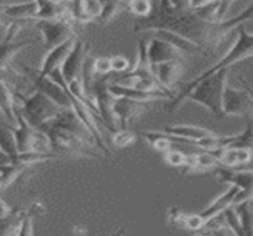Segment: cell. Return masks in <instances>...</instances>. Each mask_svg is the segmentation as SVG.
Listing matches in <instances>:
<instances>
[{
  "label": "cell",
  "instance_id": "obj_7",
  "mask_svg": "<svg viewBox=\"0 0 253 236\" xmlns=\"http://www.w3.org/2000/svg\"><path fill=\"white\" fill-rule=\"evenodd\" d=\"M33 27L40 33L46 52L76 35V24L70 15L56 19H33Z\"/></svg>",
  "mask_w": 253,
  "mask_h": 236
},
{
  "label": "cell",
  "instance_id": "obj_3",
  "mask_svg": "<svg viewBox=\"0 0 253 236\" xmlns=\"http://www.w3.org/2000/svg\"><path fill=\"white\" fill-rule=\"evenodd\" d=\"M228 68L219 69L208 75H199L197 78L188 81L179 95L173 96L168 111H175L184 101H193L203 105L213 117L218 120L225 118L222 111V96L227 86Z\"/></svg>",
  "mask_w": 253,
  "mask_h": 236
},
{
  "label": "cell",
  "instance_id": "obj_23",
  "mask_svg": "<svg viewBox=\"0 0 253 236\" xmlns=\"http://www.w3.org/2000/svg\"><path fill=\"white\" fill-rule=\"evenodd\" d=\"M37 10L34 19H56L70 15L68 7L64 4H56L52 0H34Z\"/></svg>",
  "mask_w": 253,
  "mask_h": 236
},
{
  "label": "cell",
  "instance_id": "obj_29",
  "mask_svg": "<svg viewBox=\"0 0 253 236\" xmlns=\"http://www.w3.org/2000/svg\"><path fill=\"white\" fill-rule=\"evenodd\" d=\"M249 204H237L236 210L239 213L240 222H242V228L245 235H253V216L249 211Z\"/></svg>",
  "mask_w": 253,
  "mask_h": 236
},
{
  "label": "cell",
  "instance_id": "obj_14",
  "mask_svg": "<svg viewBox=\"0 0 253 236\" xmlns=\"http://www.w3.org/2000/svg\"><path fill=\"white\" fill-rule=\"evenodd\" d=\"M184 55L185 53H182L176 46L160 37L151 35L150 40H147V56H148L150 67L168 61L184 59Z\"/></svg>",
  "mask_w": 253,
  "mask_h": 236
},
{
  "label": "cell",
  "instance_id": "obj_13",
  "mask_svg": "<svg viewBox=\"0 0 253 236\" xmlns=\"http://www.w3.org/2000/svg\"><path fill=\"white\" fill-rule=\"evenodd\" d=\"M150 102L145 101H136L130 98H122L114 96L113 102V111L119 123V129H127L130 121L136 117H139L144 111L148 109Z\"/></svg>",
  "mask_w": 253,
  "mask_h": 236
},
{
  "label": "cell",
  "instance_id": "obj_37",
  "mask_svg": "<svg viewBox=\"0 0 253 236\" xmlns=\"http://www.w3.org/2000/svg\"><path fill=\"white\" fill-rule=\"evenodd\" d=\"M0 194H1V189H0Z\"/></svg>",
  "mask_w": 253,
  "mask_h": 236
},
{
  "label": "cell",
  "instance_id": "obj_5",
  "mask_svg": "<svg viewBox=\"0 0 253 236\" xmlns=\"http://www.w3.org/2000/svg\"><path fill=\"white\" fill-rule=\"evenodd\" d=\"M15 99L18 109L21 111L24 118L36 129H42L62 109L52 99L37 90H34V93L31 95H22L21 92L15 90Z\"/></svg>",
  "mask_w": 253,
  "mask_h": 236
},
{
  "label": "cell",
  "instance_id": "obj_15",
  "mask_svg": "<svg viewBox=\"0 0 253 236\" xmlns=\"http://www.w3.org/2000/svg\"><path fill=\"white\" fill-rule=\"evenodd\" d=\"M151 72L156 81L160 84V87L172 93V87L179 81L184 72L182 59H175V61H168V62L151 65Z\"/></svg>",
  "mask_w": 253,
  "mask_h": 236
},
{
  "label": "cell",
  "instance_id": "obj_35",
  "mask_svg": "<svg viewBox=\"0 0 253 236\" xmlns=\"http://www.w3.org/2000/svg\"><path fill=\"white\" fill-rule=\"evenodd\" d=\"M246 87H248V90H249V93L252 95V98H253V89H252V87H251V86H246Z\"/></svg>",
  "mask_w": 253,
  "mask_h": 236
},
{
  "label": "cell",
  "instance_id": "obj_1",
  "mask_svg": "<svg viewBox=\"0 0 253 236\" xmlns=\"http://www.w3.org/2000/svg\"><path fill=\"white\" fill-rule=\"evenodd\" d=\"M216 22L203 21L190 7L175 9L168 0H156L151 15L147 18H139V21L135 22L136 25L133 31L150 33L156 30H166L196 43L202 49H215L222 44L218 35Z\"/></svg>",
  "mask_w": 253,
  "mask_h": 236
},
{
  "label": "cell",
  "instance_id": "obj_32",
  "mask_svg": "<svg viewBox=\"0 0 253 236\" xmlns=\"http://www.w3.org/2000/svg\"><path fill=\"white\" fill-rule=\"evenodd\" d=\"M236 0H219V10H218V18L219 21L224 19L225 13L228 12V9L231 7V4L234 3Z\"/></svg>",
  "mask_w": 253,
  "mask_h": 236
},
{
  "label": "cell",
  "instance_id": "obj_19",
  "mask_svg": "<svg viewBox=\"0 0 253 236\" xmlns=\"http://www.w3.org/2000/svg\"><path fill=\"white\" fill-rule=\"evenodd\" d=\"M239 191H240L239 186L231 185L230 189H227V191H225L221 197H218L216 200H213L212 204H211L209 207H206V208L202 211V216H203L208 222H211V220L215 219L216 216L222 214L227 208H230V207L234 205V201H236V197H237Z\"/></svg>",
  "mask_w": 253,
  "mask_h": 236
},
{
  "label": "cell",
  "instance_id": "obj_16",
  "mask_svg": "<svg viewBox=\"0 0 253 236\" xmlns=\"http://www.w3.org/2000/svg\"><path fill=\"white\" fill-rule=\"evenodd\" d=\"M168 223L170 226H176V228L187 229L191 232H200L209 225V222L202 216V213L190 214L176 207L168 210Z\"/></svg>",
  "mask_w": 253,
  "mask_h": 236
},
{
  "label": "cell",
  "instance_id": "obj_12",
  "mask_svg": "<svg viewBox=\"0 0 253 236\" xmlns=\"http://www.w3.org/2000/svg\"><path fill=\"white\" fill-rule=\"evenodd\" d=\"M218 176L221 182L239 186V194L236 197L234 205L249 204L253 200V170H240V169H219Z\"/></svg>",
  "mask_w": 253,
  "mask_h": 236
},
{
  "label": "cell",
  "instance_id": "obj_4",
  "mask_svg": "<svg viewBox=\"0 0 253 236\" xmlns=\"http://www.w3.org/2000/svg\"><path fill=\"white\" fill-rule=\"evenodd\" d=\"M34 40H24V41H6L0 40V127L3 126V118L10 126L16 123L15 109H16V99L13 87L3 78V71L9 68L12 58L24 47L33 44Z\"/></svg>",
  "mask_w": 253,
  "mask_h": 236
},
{
  "label": "cell",
  "instance_id": "obj_34",
  "mask_svg": "<svg viewBox=\"0 0 253 236\" xmlns=\"http://www.w3.org/2000/svg\"><path fill=\"white\" fill-rule=\"evenodd\" d=\"M168 1L175 9H188V0H168Z\"/></svg>",
  "mask_w": 253,
  "mask_h": 236
},
{
  "label": "cell",
  "instance_id": "obj_31",
  "mask_svg": "<svg viewBox=\"0 0 253 236\" xmlns=\"http://www.w3.org/2000/svg\"><path fill=\"white\" fill-rule=\"evenodd\" d=\"M110 59H111V71L116 72L117 75L130 69V62H129L127 58H125V56H111Z\"/></svg>",
  "mask_w": 253,
  "mask_h": 236
},
{
  "label": "cell",
  "instance_id": "obj_24",
  "mask_svg": "<svg viewBox=\"0 0 253 236\" xmlns=\"http://www.w3.org/2000/svg\"><path fill=\"white\" fill-rule=\"evenodd\" d=\"M127 1L129 0H101V12L96 21L101 25L108 24L117 13L127 10Z\"/></svg>",
  "mask_w": 253,
  "mask_h": 236
},
{
  "label": "cell",
  "instance_id": "obj_2",
  "mask_svg": "<svg viewBox=\"0 0 253 236\" xmlns=\"http://www.w3.org/2000/svg\"><path fill=\"white\" fill-rule=\"evenodd\" d=\"M39 130L47 136L50 151L58 158H93L101 152L73 108H62L53 120Z\"/></svg>",
  "mask_w": 253,
  "mask_h": 236
},
{
  "label": "cell",
  "instance_id": "obj_18",
  "mask_svg": "<svg viewBox=\"0 0 253 236\" xmlns=\"http://www.w3.org/2000/svg\"><path fill=\"white\" fill-rule=\"evenodd\" d=\"M36 1H24V3H7V4H0V13L6 16L9 21L15 22H24V24H31V21L36 18Z\"/></svg>",
  "mask_w": 253,
  "mask_h": 236
},
{
  "label": "cell",
  "instance_id": "obj_20",
  "mask_svg": "<svg viewBox=\"0 0 253 236\" xmlns=\"http://www.w3.org/2000/svg\"><path fill=\"white\" fill-rule=\"evenodd\" d=\"M141 136L147 140V143L157 152L160 154H165L166 151L172 149V145L175 142H179V143H191L185 139H181V137H176V136H172L169 133H165L163 130L162 132H142Z\"/></svg>",
  "mask_w": 253,
  "mask_h": 236
},
{
  "label": "cell",
  "instance_id": "obj_8",
  "mask_svg": "<svg viewBox=\"0 0 253 236\" xmlns=\"http://www.w3.org/2000/svg\"><path fill=\"white\" fill-rule=\"evenodd\" d=\"M253 56V34L248 33V30L245 28V25H240L237 28V40L233 44V47L228 50V53L219 59L215 65H212L209 69H206L205 72H202L200 75H208L212 72H216L219 69L224 68H230L248 58Z\"/></svg>",
  "mask_w": 253,
  "mask_h": 236
},
{
  "label": "cell",
  "instance_id": "obj_17",
  "mask_svg": "<svg viewBox=\"0 0 253 236\" xmlns=\"http://www.w3.org/2000/svg\"><path fill=\"white\" fill-rule=\"evenodd\" d=\"M76 38H77V35H74V37L65 40L64 43L55 46V47L50 49V50H47V53L44 55V58H43V61H42V67H40V69H39V74L43 75V77H49V74H50L53 69L59 68V67L62 65V62H64L65 56H67L68 52L71 50V47H73Z\"/></svg>",
  "mask_w": 253,
  "mask_h": 236
},
{
  "label": "cell",
  "instance_id": "obj_36",
  "mask_svg": "<svg viewBox=\"0 0 253 236\" xmlns=\"http://www.w3.org/2000/svg\"><path fill=\"white\" fill-rule=\"evenodd\" d=\"M1 16H3V15L0 13V27H1V24H3V22H1Z\"/></svg>",
  "mask_w": 253,
  "mask_h": 236
},
{
  "label": "cell",
  "instance_id": "obj_27",
  "mask_svg": "<svg viewBox=\"0 0 253 236\" xmlns=\"http://www.w3.org/2000/svg\"><path fill=\"white\" fill-rule=\"evenodd\" d=\"M163 160L168 166L170 167H179V169H185L190 160V155L178 151V149H169L163 154Z\"/></svg>",
  "mask_w": 253,
  "mask_h": 236
},
{
  "label": "cell",
  "instance_id": "obj_33",
  "mask_svg": "<svg viewBox=\"0 0 253 236\" xmlns=\"http://www.w3.org/2000/svg\"><path fill=\"white\" fill-rule=\"evenodd\" d=\"M216 0H188V7L191 10H197V9H202V7H206L208 4L211 3H215Z\"/></svg>",
  "mask_w": 253,
  "mask_h": 236
},
{
  "label": "cell",
  "instance_id": "obj_30",
  "mask_svg": "<svg viewBox=\"0 0 253 236\" xmlns=\"http://www.w3.org/2000/svg\"><path fill=\"white\" fill-rule=\"evenodd\" d=\"M93 67H95V72H96L98 77H107V75H110L113 72L111 71V59L105 58V56L95 58Z\"/></svg>",
  "mask_w": 253,
  "mask_h": 236
},
{
  "label": "cell",
  "instance_id": "obj_11",
  "mask_svg": "<svg viewBox=\"0 0 253 236\" xmlns=\"http://www.w3.org/2000/svg\"><path fill=\"white\" fill-rule=\"evenodd\" d=\"M89 53H90V44L87 41H84L82 37L77 35L71 50L68 52V55L65 56L62 65L59 67V71H61L62 78H64L65 83H71L73 80L80 78L84 59H86V56Z\"/></svg>",
  "mask_w": 253,
  "mask_h": 236
},
{
  "label": "cell",
  "instance_id": "obj_28",
  "mask_svg": "<svg viewBox=\"0 0 253 236\" xmlns=\"http://www.w3.org/2000/svg\"><path fill=\"white\" fill-rule=\"evenodd\" d=\"M222 214H224V223L228 226V229L233 234H236V235H245L243 228H242V222H240V217H239V213L236 210V205L227 208Z\"/></svg>",
  "mask_w": 253,
  "mask_h": 236
},
{
  "label": "cell",
  "instance_id": "obj_21",
  "mask_svg": "<svg viewBox=\"0 0 253 236\" xmlns=\"http://www.w3.org/2000/svg\"><path fill=\"white\" fill-rule=\"evenodd\" d=\"M163 132H165V133H169V135H172V136L185 139V140L191 142L193 145H194L197 140H200V139H203V137H206V136H209V135L213 133V132H211V130H208V129L196 127V126H190V124L166 126V127L163 129Z\"/></svg>",
  "mask_w": 253,
  "mask_h": 236
},
{
  "label": "cell",
  "instance_id": "obj_10",
  "mask_svg": "<svg viewBox=\"0 0 253 236\" xmlns=\"http://www.w3.org/2000/svg\"><path fill=\"white\" fill-rule=\"evenodd\" d=\"M222 111L224 115H253V98L248 87L237 89L227 83L222 96Z\"/></svg>",
  "mask_w": 253,
  "mask_h": 236
},
{
  "label": "cell",
  "instance_id": "obj_25",
  "mask_svg": "<svg viewBox=\"0 0 253 236\" xmlns=\"http://www.w3.org/2000/svg\"><path fill=\"white\" fill-rule=\"evenodd\" d=\"M136 133L129 129H117L114 133H111V140L117 148H127L136 142Z\"/></svg>",
  "mask_w": 253,
  "mask_h": 236
},
{
  "label": "cell",
  "instance_id": "obj_22",
  "mask_svg": "<svg viewBox=\"0 0 253 236\" xmlns=\"http://www.w3.org/2000/svg\"><path fill=\"white\" fill-rule=\"evenodd\" d=\"M219 166V160L209 151H202L197 154H191L184 173H196V171H208Z\"/></svg>",
  "mask_w": 253,
  "mask_h": 236
},
{
  "label": "cell",
  "instance_id": "obj_9",
  "mask_svg": "<svg viewBox=\"0 0 253 236\" xmlns=\"http://www.w3.org/2000/svg\"><path fill=\"white\" fill-rule=\"evenodd\" d=\"M22 74L27 75V78L31 81L34 90L46 95L49 99H52L58 106L61 108H71V101L67 95V92L50 77H43L39 74V69H34L31 67L22 65Z\"/></svg>",
  "mask_w": 253,
  "mask_h": 236
},
{
  "label": "cell",
  "instance_id": "obj_6",
  "mask_svg": "<svg viewBox=\"0 0 253 236\" xmlns=\"http://www.w3.org/2000/svg\"><path fill=\"white\" fill-rule=\"evenodd\" d=\"M15 118H16V127L15 126H7V127L10 129L15 148L18 152H52L47 136L42 130L33 127L24 118V115L18 109V105L15 109Z\"/></svg>",
  "mask_w": 253,
  "mask_h": 236
},
{
  "label": "cell",
  "instance_id": "obj_26",
  "mask_svg": "<svg viewBox=\"0 0 253 236\" xmlns=\"http://www.w3.org/2000/svg\"><path fill=\"white\" fill-rule=\"evenodd\" d=\"M156 0H129L127 1V10H130L133 15L139 18H147L151 15L154 9Z\"/></svg>",
  "mask_w": 253,
  "mask_h": 236
}]
</instances>
